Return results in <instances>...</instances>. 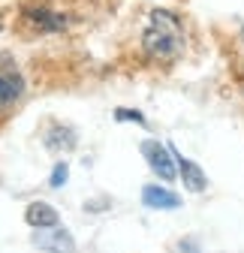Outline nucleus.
I'll return each instance as SVG.
<instances>
[{
  "mask_svg": "<svg viewBox=\"0 0 244 253\" xmlns=\"http://www.w3.org/2000/svg\"><path fill=\"white\" fill-rule=\"evenodd\" d=\"M142 48L151 60L157 63H172L184 51V24L169 9H154L151 12V24L142 34Z\"/></svg>",
  "mask_w": 244,
  "mask_h": 253,
  "instance_id": "nucleus-1",
  "label": "nucleus"
},
{
  "mask_svg": "<svg viewBox=\"0 0 244 253\" xmlns=\"http://www.w3.org/2000/svg\"><path fill=\"white\" fill-rule=\"evenodd\" d=\"M24 90V79L15 67V60L9 54H0V106H9L21 97Z\"/></svg>",
  "mask_w": 244,
  "mask_h": 253,
  "instance_id": "nucleus-2",
  "label": "nucleus"
},
{
  "mask_svg": "<svg viewBox=\"0 0 244 253\" xmlns=\"http://www.w3.org/2000/svg\"><path fill=\"white\" fill-rule=\"evenodd\" d=\"M142 157L151 163V169H154L163 181H172L175 178V160H172V151L157 142V139H145L142 142Z\"/></svg>",
  "mask_w": 244,
  "mask_h": 253,
  "instance_id": "nucleus-3",
  "label": "nucleus"
},
{
  "mask_svg": "<svg viewBox=\"0 0 244 253\" xmlns=\"http://www.w3.org/2000/svg\"><path fill=\"white\" fill-rule=\"evenodd\" d=\"M34 244L40 250H45V253H76L73 235L67 229H60V226H54V229H37Z\"/></svg>",
  "mask_w": 244,
  "mask_h": 253,
  "instance_id": "nucleus-4",
  "label": "nucleus"
},
{
  "mask_svg": "<svg viewBox=\"0 0 244 253\" xmlns=\"http://www.w3.org/2000/svg\"><path fill=\"white\" fill-rule=\"evenodd\" d=\"M21 21L30 24L37 34H48V30H60V27H64V15H57V12H51L45 6H24Z\"/></svg>",
  "mask_w": 244,
  "mask_h": 253,
  "instance_id": "nucleus-5",
  "label": "nucleus"
},
{
  "mask_svg": "<svg viewBox=\"0 0 244 253\" xmlns=\"http://www.w3.org/2000/svg\"><path fill=\"white\" fill-rule=\"evenodd\" d=\"M142 202L148 205V208H166V211H172V208H181V199L172 193V190H166V187H157V184H148L145 190H142Z\"/></svg>",
  "mask_w": 244,
  "mask_h": 253,
  "instance_id": "nucleus-6",
  "label": "nucleus"
},
{
  "mask_svg": "<svg viewBox=\"0 0 244 253\" xmlns=\"http://www.w3.org/2000/svg\"><path fill=\"white\" fill-rule=\"evenodd\" d=\"M24 220H27L34 229H54V226H57V211H54L48 202H34V205L27 208Z\"/></svg>",
  "mask_w": 244,
  "mask_h": 253,
  "instance_id": "nucleus-7",
  "label": "nucleus"
},
{
  "mask_svg": "<svg viewBox=\"0 0 244 253\" xmlns=\"http://www.w3.org/2000/svg\"><path fill=\"white\" fill-rule=\"evenodd\" d=\"M178 157V166H181V178H184V184H187V190L190 193H202L205 190V175H202V169L196 166V163H190L187 157H181V154H175Z\"/></svg>",
  "mask_w": 244,
  "mask_h": 253,
  "instance_id": "nucleus-8",
  "label": "nucleus"
},
{
  "mask_svg": "<svg viewBox=\"0 0 244 253\" xmlns=\"http://www.w3.org/2000/svg\"><path fill=\"white\" fill-rule=\"evenodd\" d=\"M45 145L48 148H64V151H70L73 145H76V133L70 130V126H51L48 130V136H45Z\"/></svg>",
  "mask_w": 244,
  "mask_h": 253,
  "instance_id": "nucleus-9",
  "label": "nucleus"
},
{
  "mask_svg": "<svg viewBox=\"0 0 244 253\" xmlns=\"http://www.w3.org/2000/svg\"><path fill=\"white\" fill-rule=\"evenodd\" d=\"M115 118H118V121H133V124H142V126H148V121H145V115H142V112H130V109H115Z\"/></svg>",
  "mask_w": 244,
  "mask_h": 253,
  "instance_id": "nucleus-10",
  "label": "nucleus"
},
{
  "mask_svg": "<svg viewBox=\"0 0 244 253\" xmlns=\"http://www.w3.org/2000/svg\"><path fill=\"white\" fill-rule=\"evenodd\" d=\"M67 175H70V172H67V166H64V163H57V166H54V172H51V181H48V184H51V187L67 184Z\"/></svg>",
  "mask_w": 244,
  "mask_h": 253,
  "instance_id": "nucleus-11",
  "label": "nucleus"
}]
</instances>
